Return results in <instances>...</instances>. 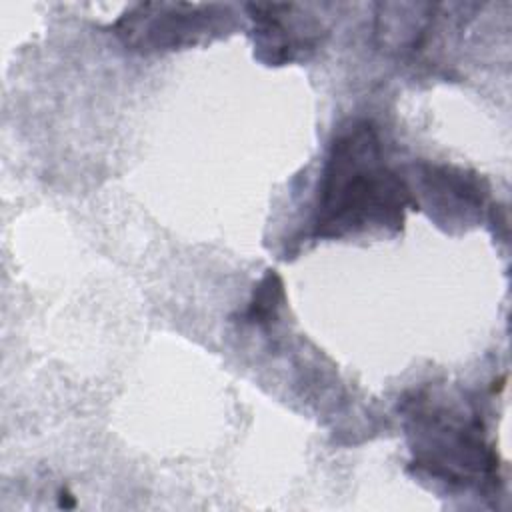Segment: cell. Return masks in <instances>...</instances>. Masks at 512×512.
I'll return each mask as SVG.
<instances>
[{
	"label": "cell",
	"mask_w": 512,
	"mask_h": 512,
	"mask_svg": "<svg viewBox=\"0 0 512 512\" xmlns=\"http://www.w3.org/2000/svg\"><path fill=\"white\" fill-rule=\"evenodd\" d=\"M416 204L406 184L382 162L372 122H356L328 154L314 214V236L342 238L366 228L400 230L404 210Z\"/></svg>",
	"instance_id": "6da1fadb"
},
{
	"label": "cell",
	"mask_w": 512,
	"mask_h": 512,
	"mask_svg": "<svg viewBox=\"0 0 512 512\" xmlns=\"http://www.w3.org/2000/svg\"><path fill=\"white\" fill-rule=\"evenodd\" d=\"M228 18V8L216 4L144 2L126 10L114 22V32L132 50L162 52L198 44Z\"/></svg>",
	"instance_id": "7a4b0ae2"
},
{
	"label": "cell",
	"mask_w": 512,
	"mask_h": 512,
	"mask_svg": "<svg viewBox=\"0 0 512 512\" xmlns=\"http://www.w3.org/2000/svg\"><path fill=\"white\" fill-rule=\"evenodd\" d=\"M246 8L254 20V46L264 62L284 64L296 50L314 44V36L302 34L292 20L294 4H248Z\"/></svg>",
	"instance_id": "3957f363"
},
{
	"label": "cell",
	"mask_w": 512,
	"mask_h": 512,
	"mask_svg": "<svg viewBox=\"0 0 512 512\" xmlns=\"http://www.w3.org/2000/svg\"><path fill=\"white\" fill-rule=\"evenodd\" d=\"M280 298H282V280L274 270H268V274L262 278L260 286L254 292V300L250 302L246 316L252 322H270L276 308L280 306Z\"/></svg>",
	"instance_id": "277c9868"
}]
</instances>
